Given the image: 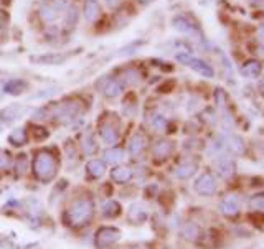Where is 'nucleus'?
Returning a JSON list of instances; mask_svg holds the SVG:
<instances>
[{
    "label": "nucleus",
    "instance_id": "obj_16",
    "mask_svg": "<svg viewBox=\"0 0 264 249\" xmlns=\"http://www.w3.org/2000/svg\"><path fill=\"white\" fill-rule=\"evenodd\" d=\"M86 172L93 178H101L106 172V164L101 162V160H90L86 164Z\"/></svg>",
    "mask_w": 264,
    "mask_h": 249
},
{
    "label": "nucleus",
    "instance_id": "obj_11",
    "mask_svg": "<svg viewBox=\"0 0 264 249\" xmlns=\"http://www.w3.org/2000/svg\"><path fill=\"white\" fill-rule=\"evenodd\" d=\"M173 152V144L170 141H159L156 145L152 147V155L156 157L157 160H165L172 155Z\"/></svg>",
    "mask_w": 264,
    "mask_h": 249
},
{
    "label": "nucleus",
    "instance_id": "obj_27",
    "mask_svg": "<svg viewBox=\"0 0 264 249\" xmlns=\"http://www.w3.org/2000/svg\"><path fill=\"white\" fill-rule=\"evenodd\" d=\"M249 208L258 211V213H264V193L253 195L249 198Z\"/></svg>",
    "mask_w": 264,
    "mask_h": 249
},
{
    "label": "nucleus",
    "instance_id": "obj_18",
    "mask_svg": "<svg viewBox=\"0 0 264 249\" xmlns=\"http://www.w3.org/2000/svg\"><path fill=\"white\" fill-rule=\"evenodd\" d=\"M261 63L256 61V60H251L248 61L246 64H243V68H241V75L245 78H258L261 75Z\"/></svg>",
    "mask_w": 264,
    "mask_h": 249
},
{
    "label": "nucleus",
    "instance_id": "obj_17",
    "mask_svg": "<svg viewBox=\"0 0 264 249\" xmlns=\"http://www.w3.org/2000/svg\"><path fill=\"white\" fill-rule=\"evenodd\" d=\"M196 168H198V165L195 162H192V160H187V162H183V164H180L177 167L175 173H177V177L180 180H187V178H190L196 172Z\"/></svg>",
    "mask_w": 264,
    "mask_h": 249
},
{
    "label": "nucleus",
    "instance_id": "obj_4",
    "mask_svg": "<svg viewBox=\"0 0 264 249\" xmlns=\"http://www.w3.org/2000/svg\"><path fill=\"white\" fill-rule=\"evenodd\" d=\"M121 239V231L113 226H102L96 231V236H94V244L98 249H106L116 244L117 241Z\"/></svg>",
    "mask_w": 264,
    "mask_h": 249
},
{
    "label": "nucleus",
    "instance_id": "obj_19",
    "mask_svg": "<svg viewBox=\"0 0 264 249\" xmlns=\"http://www.w3.org/2000/svg\"><path fill=\"white\" fill-rule=\"evenodd\" d=\"M111 178L116 182V183H127L130 178H132V170L129 167H117L111 172Z\"/></svg>",
    "mask_w": 264,
    "mask_h": 249
},
{
    "label": "nucleus",
    "instance_id": "obj_33",
    "mask_svg": "<svg viewBox=\"0 0 264 249\" xmlns=\"http://www.w3.org/2000/svg\"><path fill=\"white\" fill-rule=\"evenodd\" d=\"M10 153H7L5 150H0V170H5V168L10 167Z\"/></svg>",
    "mask_w": 264,
    "mask_h": 249
},
{
    "label": "nucleus",
    "instance_id": "obj_35",
    "mask_svg": "<svg viewBox=\"0 0 264 249\" xmlns=\"http://www.w3.org/2000/svg\"><path fill=\"white\" fill-rule=\"evenodd\" d=\"M9 24V17H7L5 12H0V28H5Z\"/></svg>",
    "mask_w": 264,
    "mask_h": 249
},
{
    "label": "nucleus",
    "instance_id": "obj_12",
    "mask_svg": "<svg viewBox=\"0 0 264 249\" xmlns=\"http://www.w3.org/2000/svg\"><path fill=\"white\" fill-rule=\"evenodd\" d=\"M99 17H101V4L98 0H86L84 2V18L90 21V24H94V21H98Z\"/></svg>",
    "mask_w": 264,
    "mask_h": 249
},
{
    "label": "nucleus",
    "instance_id": "obj_25",
    "mask_svg": "<svg viewBox=\"0 0 264 249\" xmlns=\"http://www.w3.org/2000/svg\"><path fill=\"white\" fill-rule=\"evenodd\" d=\"M104 160L107 164H121L124 160V150L119 147H113L104 152Z\"/></svg>",
    "mask_w": 264,
    "mask_h": 249
},
{
    "label": "nucleus",
    "instance_id": "obj_2",
    "mask_svg": "<svg viewBox=\"0 0 264 249\" xmlns=\"http://www.w3.org/2000/svg\"><path fill=\"white\" fill-rule=\"evenodd\" d=\"M94 215V205L91 200L83 198L76 200L68 210V223L71 226H83L86 224Z\"/></svg>",
    "mask_w": 264,
    "mask_h": 249
},
{
    "label": "nucleus",
    "instance_id": "obj_38",
    "mask_svg": "<svg viewBox=\"0 0 264 249\" xmlns=\"http://www.w3.org/2000/svg\"><path fill=\"white\" fill-rule=\"evenodd\" d=\"M2 130H4V124H0V132H2Z\"/></svg>",
    "mask_w": 264,
    "mask_h": 249
},
{
    "label": "nucleus",
    "instance_id": "obj_8",
    "mask_svg": "<svg viewBox=\"0 0 264 249\" xmlns=\"http://www.w3.org/2000/svg\"><path fill=\"white\" fill-rule=\"evenodd\" d=\"M219 211H222L223 215L226 216H234V215H238L239 213V210H241V200H239V196L238 195H230V196H226L225 200L219 201Z\"/></svg>",
    "mask_w": 264,
    "mask_h": 249
},
{
    "label": "nucleus",
    "instance_id": "obj_32",
    "mask_svg": "<svg viewBox=\"0 0 264 249\" xmlns=\"http://www.w3.org/2000/svg\"><path fill=\"white\" fill-rule=\"evenodd\" d=\"M150 126L156 130H164L167 127V119L164 116H153L150 119Z\"/></svg>",
    "mask_w": 264,
    "mask_h": 249
},
{
    "label": "nucleus",
    "instance_id": "obj_13",
    "mask_svg": "<svg viewBox=\"0 0 264 249\" xmlns=\"http://www.w3.org/2000/svg\"><path fill=\"white\" fill-rule=\"evenodd\" d=\"M145 144H147V139H145L144 134L141 132H136L134 135L130 137V141H129V152H130V155H141V153L144 152L145 149Z\"/></svg>",
    "mask_w": 264,
    "mask_h": 249
},
{
    "label": "nucleus",
    "instance_id": "obj_5",
    "mask_svg": "<svg viewBox=\"0 0 264 249\" xmlns=\"http://www.w3.org/2000/svg\"><path fill=\"white\" fill-rule=\"evenodd\" d=\"M195 193L202 196H211L216 193L218 190V180L213 173H202L193 183Z\"/></svg>",
    "mask_w": 264,
    "mask_h": 249
},
{
    "label": "nucleus",
    "instance_id": "obj_7",
    "mask_svg": "<svg viewBox=\"0 0 264 249\" xmlns=\"http://www.w3.org/2000/svg\"><path fill=\"white\" fill-rule=\"evenodd\" d=\"M99 135L104 144L114 145L119 141V129H117V126H114V122L111 121H102L99 124Z\"/></svg>",
    "mask_w": 264,
    "mask_h": 249
},
{
    "label": "nucleus",
    "instance_id": "obj_36",
    "mask_svg": "<svg viewBox=\"0 0 264 249\" xmlns=\"http://www.w3.org/2000/svg\"><path fill=\"white\" fill-rule=\"evenodd\" d=\"M107 2H109V5H117V4H119V0H107Z\"/></svg>",
    "mask_w": 264,
    "mask_h": 249
},
{
    "label": "nucleus",
    "instance_id": "obj_23",
    "mask_svg": "<svg viewBox=\"0 0 264 249\" xmlns=\"http://www.w3.org/2000/svg\"><path fill=\"white\" fill-rule=\"evenodd\" d=\"M121 215V205L114 201V200H109L102 205V216L104 218H116Z\"/></svg>",
    "mask_w": 264,
    "mask_h": 249
},
{
    "label": "nucleus",
    "instance_id": "obj_24",
    "mask_svg": "<svg viewBox=\"0 0 264 249\" xmlns=\"http://www.w3.org/2000/svg\"><path fill=\"white\" fill-rule=\"evenodd\" d=\"M141 71L136 70V68H127L126 71L122 73V83L124 84H129V86H134L141 81Z\"/></svg>",
    "mask_w": 264,
    "mask_h": 249
},
{
    "label": "nucleus",
    "instance_id": "obj_30",
    "mask_svg": "<svg viewBox=\"0 0 264 249\" xmlns=\"http://www.w3.org/2000/svg\"><path fill=\"white\" fill-rule=\"evenodd\" d=\"M183 236L188 239H196L200 236V228H198L195 223H187L183 226Z\"/></svg>",
    "mask_w": 264,
    "mask_h": 249
},
{
    "label": "nucleus",
    "instance_id": "obj_34",
    "mask_svg": "<svg viewBox=\"0 0 264 249\" xmlns=\"http://www.w3.org/2000/svg\"><path fill=\"white\" fill-rule=\"evenodd\" d=\"M48 130L47 129H43V127H36L33 130V137H35V141H45V139L48 137Z\"/></svg>",
    "mask_w": 264,
    "mask_h": 249
},
{
    "label": "nucleus",
    "instance_id": "obj_31",
    "mask_svg": "<svg viewBox=\"0 0 264 249\" xmlns=\"http://www.w3.org/2000/svg\"><path fill=\"white\" fill-rule=\"evenodd\" d=\"M28 168V155L25 153H21V155L17 157V162H15V170H17V175H24Z\"/></svg>",
    "mask_w": 264,
    "mask_h": 249
},
{
    "label": "nucleus",
    "instance_id": "obj_20",
    "mask_svg": "<svg viewBox=\"0 0 264 249\" xmlns=\"http://www.w3.org/2000/svg\"><path fill=\"white\" fill-rule=\"evenodd\" d=\"M70 58V55H45V56H36L32 58V61L41 63V64H61Z\"/></svg>",
    "mask_w": 264,
    "mask_h": 249
},
{
    "label": "nucleus",
    "instance_id": "obj_29",
    "mask_svg": "<svg viewBox=\"0 0 264 249\" xmlns=\"http://www.w3.org/2000/svg\"><path fill=\"white\" fill-rule=\"evenodd\" d=\"M40 15H41V18L45 20V21H55L60 13L56 12V9H55L53 5H48V7H43L41 12H40Z\"/></svg>",
    "mask_w": 264,
    "mask_h": 249
},
{
    "label": "nucleus",
    "instance_id": "obj_1",
    "mask_svg": "<svg viewBox=\"0 0 264 249\" xmlns=\"http://www.w3.org/2000/svg\"><path fill=\"white\" fill-rule=\"evenodd\" d=\"M33 172L40 182H43V183L51 182L58 173L56 157L48 150H40L33 160Z\"/></svg>",
    "mask_w": 264,
    "mask_h": 249
},
{
    "label": "nucleus",
    "instance_id": "obj_15",
    "mask_svg": "<svg viewBox=\"0 0 264 249\" xmlns=\"http://www.w3.org/2000/svg\"><path fill=\"white\" fill-rule=\"evenodd\" d=\"M216 167H218V172L226 178L231 177V175L234 173V160L230 155L216 159Z\"/></svg>",
    "mask_w": 264,
    "mask_h": 249
},
{
    "label": "nucleus",
    "instance_id": "obj_26",
    "mask_svg": "<svg viewBox=\"0 0 264 249\" xmlns=\"http://www.w3.org/2000/svg\"><path fill=\"white\" fill-rule=\"evenodd\" d=\"M81 145H83V152L86 153V155H93V153H96V150H98V144L94 142L91 132H86L83 135V144Z\"/></svg>",
    "mask_w": 264,
    "mask_h": 249
},
{
    "label": "nucleus",
    "instance_id": "obj_3",
    "mask_svg": "<svg viewBox=\"0 0 264 249\" xmlns=\"http://www.w3.org/2000/svg\"><path fill=\"white\" fill-rule=\"evenodd\" d=\"M43 111H45V109H43ZM45 112H47V117L50 114L51 117H55V119H58V121L68 122V121L76 119V117L83 112V106H81V102H78V101L60 102V104H56L55 107H51L50 112L48 111H45Z\"/></svg>",
    "mask_w": 264,
    "mask_h": 249
},
{
    "label": "nucleus",
    "instance_id": "obj_14",
    "mask_svg": "<svg viewBox=\"0 0 264 249\" xmlns=\"http://www.w3.org/2000/svg\"><path fill=\"white\" fill-rule=\"evenodd\" d=\"M25 112H27V107L20 106V104H12V106L5 107V109H2V111H0V117H2L4 121L12 122V121L20 119V117L24 116Z\"/></svg>",
    "mask_w": 264,
    "mask_h": 249
},
{
    "label": "nucleus",
    "instance_id": "obj_10",
    "mask_svg": "<svg viewBox=\"0 0 264 249\" xmlns=\"http://www.w3.org/2000/svg\"><path fill=\"white\" fill-rule=\"evenodd\" d=\"M149 216V210L142 203H132L127 210V218L132 224H141Z\"/></svg>",
    "mask_w": 264,
    "mask_h": 249
},
{
    "label": "nucleus",
    "instance_id": "obj_21",
    "mask_svg": "<svg viewBox=\"0 0 264 249\" xmlns=\"http://www.w3.org/2000/svg\"><path fill=\"white\" fill-rule=\"evenodd\" d=\"M9 142L12 145H15V147H20V145H25L28 142V134H27V130L25 129H15V130H12L10 135H9Z\"/></svg>",
    "mask_w": 264,
    "mask_h": 249
},
{
    "label": "nucleus",
    "instance_id": "obj_9",
    "mask_svg": "<svg viewBox=\"0 0 264 249\" xmlns=\"http://www.w3.org/2000/svg\"><path fill=\"white\" fill-rule=\"evenodd\" d=\"M96 86L102 91V94H104V96L109 98V99H114V98H117V96H119V94L122 93V86H121V83H119V81H114V79H107V78H104V79H102V83L98 81Z\"/></svg>",
    "mask_w": 264,
    "mask_h": 249
},
{
    "label": "nucleus",
    "instance_id": "obj_37",
    "mask_svg": "<svg viewBox=\"0 0 264 249\" xmlns=\"http://www.w3.org/2000/svg\"><path fill=\"white\" fill-rule=\"evenodd\" d=\"M139 2H141V4H149V2H152V0H139Z\"/></svg>",
    "mask_w": 264,
    "mask_h": 249
},
{
    "label": "nucleus",
    "instance_id": "obj_28",
    "mask_svg": "<svg viewBox=\"0 0 264 249\" xmlns=\"http://www.w3.org/2000/svg\"><path fill=\"white\" fill-rule=\"evenodd\" d=\"M173 27L177 28V30H180L182 33H193L195 32V27L190 25L183 17H177V18H175L173 20Z\"/></svg>",
    "mask_w": 264,
    "mask_h": 249
},
{
    "label": "nucleus",
    "instance_id": "obj_39",
    "mask_svg": "<svg viewBox=\"0 0 264 249\" xmlns=\"http://www.w3.org/2000/svg\"><path fill=\"white\" fill-rule=\"evenodd\" d=\"M2 2H4V0H0V4H2Z\"/></svg>",
    "mask_w": 264,
    "mask_h": 249
},
{
    "label": "nucleus",
    "instance_id": "obj_6",
    "mask_svg": "<svg viewBox=\"0 0 264 249\" xmlns=\"http://www.w3.org/2000/svg\"><path fill=\"white\" fill-rule=\"evenodd\" d=\"M177 60L180 63H183V64H187L188 68H192L193 71L198 73V75H202L205 78H213V75H215L213 68H211L208 63H205L203 60H198V58L190 56L188 53H180V55H177Z\"/></svg>",
    "mask_w": 264,
    "mask_h": 249
},
{
    "label": "nucleus",
    "instance_id": "obj_22",
    "mask_svg": "<svg viewBox=\"0 0 264 249\" xmlns=\"http://www.w3.org/2000/svg\"><path fill=\"white\" fill-rule=\"evenodd\" d=\"M25 89H27V83L21 81V79H12V81H9L4 87V91L7 94H12V96H18V94H21Z\"/></svg>",
    "mask_w": 264,
    "mask_h": 249
}]
</instances>
